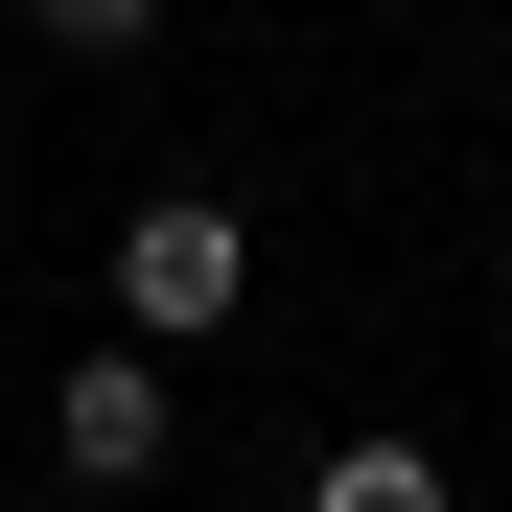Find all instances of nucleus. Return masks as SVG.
I'll use <instances>...</instances> for the list:
<instances>
[{
	"label": "nucleus",
	"instance_id": "nucleus-1",
	"mask_svg": "<svg viewBox=\"0 0 512 512\" xmlns=\"http://www.w3.org/2000/svg\"><path fill=\"white\" fill-rule=\"evenodd\" d=\"M233 303H256V233H233L210 187H163V210L117 233V350H210Z\"/></svg>",
	"mask_w": 512,
	"mask_h": 512
},
{
	"label": "nucleus",
	"instance_id": "nucleus-2",
	"mask_svg": "<svg viewBox=\"0 0 512 512\" xmlns=\"http://www.w3.org/2000/svg\"><path fill=\"white\" fill-rule=\"evenodd\" d=\"M163 443H187V419H163V350H70L47 373V466L70 489H163Z\"/></svg>",
	"mask_w": 512,
	"mask_h": 512
},
{
	"label": "nucleus",
	"instance_id": "nucleus-3",
	"mask_svg": "<svg viewBox=\"0 0 512 512\" xmlns=\"http://www.w3.org/2000/svg\"><path fill=\"white\" fill-rule=\"evenodd\" d=\"M303 512H466V489L419 466V443H326V466H303Z\"/></svg>",
	"mask_w": 512,
	"mask_h": 512
},
{
	"label": "nucleus",
	"instance_id": "nucleus-4",
	"mask_svg": "<svg viewBox=\"0 0 512 512\" xmlns=\"http://www.w3.org/2000/svg\"><path fill=\"white\" fill-rule=\"evenodd\" d=\"M24 24H47L70 70H117V47H163V0H24Z\"/></svg>",
	"mask_w": 512,
	"mask_h": 512
}]
</instances>
